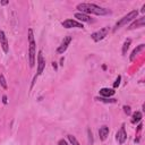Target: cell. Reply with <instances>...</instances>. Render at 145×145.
<instances>
[{
  "instance_id": "cell-1",
  "label": "cell",
  "mask_w": 145,
  "mask_h": 145,
  "mask_svg": "<svg viewBox=\"0 0 145 145\" xmlns=\"http://www.w3.org/2000/svg\"><path fill=\"white\" fill-rule=\"evenodd\" d=\"M78 10H81L83 14H95V15H108L111 11L109 9L102 8V7L97 6L95 4H78L76 7Z\"/></svg>"
},
{
  "instance_id": "cell-2",
  "label": "cell",
  "mask_w": 145,
  "mask_h": 145,
  "mask_svg": "<svg viewBox=\"0 0 145 145\" xmlns=\"http://www.w3.org/2000/svg\"><path fill=\"white\" fill-rule=\"evenodd\" d=\"M28 43H29V50H28V57H29V67L35 66V41H34V34L33 29L28 28Z\"/></svg>"
},
{
  "instance_id": "cell-3",
  "label": "cell",
  "mask_w": 145,
  "mask_h": 145,
  "mask_svg": "<svg viewBox=\"0 0 145 145\" xmlns=\"http://www.w3.org/2000/svg\"><path fill=\"white\" fill-rule=\"evenodd\" d=\"M137 15H138V11L137 10H133V11H130V13H128L126 16H124V17L121 18V19L119 20V22H117V24H116V26H115V31L117 28H119V27H121V26H124V25H126L127 23H129V22H131V20H134L136 17H137Z\"/></svg>"
},
{
  "instance_id": "cell-4",
  "label": "cell",
  "mask_w": 145,
  "mask_h": 145,
  "mask_svg": "<svg viewBox=\"0 0 145 145\" xmlns=\"http://www.w3.org/2000/svg\"><path fill=\"white\" fill-rule=\"evenodd\" d=\"M108 34H109V27H103V28H101L100 31L94 32V33L91 35V38H92L93 41H95V42H99V41L103 40V39L105 38Z\"/></svg>"
},
{
  "instance_id": "cell-5",
  "label": "cell",
  "mask_w": 145,
  "mask_h": 145,
  "mask_svg": "<svg viewBox=\"0 0 145 145\" xmlns=\"http://www.w3.org/2000/svg\"><path fill=\"white\" fill-rule=\"evenodd\" d=\"M61 25H62L63 27H66V28H72V27H77V28H83V24L79 22H77V20H74V19H66L63 20L62 23H61Z\"/></svg>"
},
{
  "instance_id": "cell-6",
  "label": "cell",
  "mask_w": 145,
  "mask_h": 145,
  "mask_svg": "<svg viewBox=\"0 0 145 145\" xmlns=\"http://www.w3.org/2000/svg\"><path fill=\"white\" fill-rule=\"evenodd\" d=\"M116 139L119 144H124L127 139V133L126 129H125V126H121V128L118 130V133L116 134Z\"/></svg>"
},
{
  "instance_id": "cell-7",
  "label": "cell",
  "mask_w": 145,
  "mask_h": 145,
  "mask_svg": "<svg viewBox=\"0 0 145 145\" xmlns=\"http://www.w3.org/2000/svg\"><path fill=\"white\" fill-rule=\"evenodd\" d=\"M44 67H45V60H44V58H43L42 51H39V54H38V74H36V76L42 74Z\"/></svg>"
},
{
  "instance_id": "cell-8",
  "label": "cell",
  "mask_w": 145,
  "mask_h": 145,
  "mask_svg": "<svg viewBox=\"0 0 145 145\" xmlns=\"http://www.w3.org/2000/svg\"><path fill=\"white\" fill-rule=\"evenodd\" d=\"M71 40H72L71 36H66V38L63 39L62 43H61V44L58 47V49H57V52H58V53H63V52H65L66 50H67L68 45L70 44Z\"/></svg>"
},
{
  "instance_id": "cell-9",
  "label": "cell",
  "mask_w": 145,
  "mask_h": 145,
  "mask_svg": "<svg viewBox=\"0 0 145 145\" xmlns=\"http://www.w3.org/2000/svg\"><path fill=\"white\" fill-rule=\"evenodd\" d=\"M0 43H1V48H2V50H4V52L7 53V52L9 51V45H8L7 36L4 31H0Z\"/></svg>"
},
{
  "instance_id": "cell-10",
  "label": "cell",
  "mask_w": 145,
  "mask_h": 145,
  "mask_svg": "<svg viewBox=\"0 0 145 145\" xmlns=\"http://www.w3.org/2000/svg\"><path fill=\"white\" fill-rule=\"evenodd\" d=\"M75 18H77L82 24H83V22H87V23L92 22V18H91L88 15L83 14V13H76V14H75Z\"/></svg>"
},
{
  "instance_id": "cell-11",
  "label": "cell",
  "mask_w": 145,
  "mask_h": 145,
  "mask_svg": "<svg viewBox=\"0 0 145 145\" xmlns=\"http://www.w3.org/2000/svg\"><path fill=\"white\" fill-rule=\"evenodd\" d=\"M109 127L108 126H102L99 129V135H100V139L101 140H105L106 137L109 136Z\"/></svg>"
},
{
  "instance_id": "cell-12",
  "label": "cell",
  "mask_w": 145,
  "mask_h": 145,
  "mask_svg": "<svg viewBox=\"0 0 145 145\" xmlns=\"http://www.w3.org/2000/svg\"><path fill=\"white\" fill-rule=\"evenodd\" d=\"M145 24V17H140L138 18L137 20H135V22L133 23V24L130 25V26L128 27L129 29H134V28H138V27H143Z\"/></svg>"
},
{
  "instance_id": "cell-13",
  "label": "cell",
  "mask_w": 145,
  "mask_h": 145,
  "mask_svg": "<svg viewBox=\"0 0 145 145\" xmlns=\"http://www.w3.org/2000/svg\"><path fill=\"white\" fill-rule=\"evenodd\" d=\"M115 94V90H112V88H101L100 90V95H101L102 97H110L112 96V95Z\"/></svg>"
},
{
  "instance_id": "cell-14",
  "label": "cell",
  "mask_w": 145,
  "mask_h": 145,
  "mask_svg": "<svg viewBox=\"0 0 145 145\" xmlns=\"http://www.w3.org/2000/svg\"><path fill=\"white\" fill-rule=\"evenodd\" d=\"M144 49V44H139L136 49H134L133 50V52H131V54H130V57H129V59H130V61H133L134 59H135V57L137 56L138 53H139V51H142V50Z\"/></svg>"
},
{
  "instance_id": "cell-15",
  "label": "cell",
  "mask_w": 145,
  "mask_h": 145,
  "mask_svg": "<svg viewBox=\"0 0 145 145\" xmlns=\"http://www.w3.org/2000/svg\"><path fill=\"white\" fill-rule=\"evenodd\" d=\"M142 112H139V111H136V112L133 113V119H131V122L133 124H136V122H139L140 120H142Z\"/></svg>"
},
{
  "instance_id": "cell-16",
  "label": "cell",
  "mask_w": 145,
  "mask_h": 145,
  "mask_svg": "<svg viewBox=\"0 0 145 145\" xmlns=\"http://www.w3.org/2000/svg\"><path fill=\"white\" fill-rule=\"evenodd\" d=\"M95 100L104 102V103H116V102H117L116 99H108V97H95Z\"/></svg>"
},
{
  "instance_id": "cell-17",
  "label": "cell",
  "mask_w": 145,
  "mask_h": 145,
  "mask_svg": "<svg viewBox=\"0 0 145 145\" xmlns=\"http://www.w3.org/2000/svg\"><path fill=\"white\" fill-rule=\"evenodd\" d=\"M130 43H131L130 39H127V40L125 41L124 45H122V54H124V56L127 53V50L129 49V45H130Z\"/></svg>"
},
{
  "instance_id": "cell-18",
  "label": "cell",
  "mask_w": 145,
  "mask_h": 145,
  "mask_svg": "<svg viewBox=\"0 0 145 145\" xmlns=\"http://www.w3.org/2000/svg\"><path fill=\"white\" fill-rule=\"evenodd\" d=\"M0 85H1L2 88H5V90H7V87H8L7 82H6V78H5V76L2 74H0Z\"/></svg>"
},
{
  "instance_id": "cell-19",
  "label": "cell",
  "mask_w": 145,
  "mask_h": 145,
  "mask_svg": "<svg viewBox=\"0 0 145 145\" xmlns=\"http://www.w3.org/2000/svg\"><path fill=\"white\" fill-rule=\"evenodd\" d=\"M67 138H68V140H69V142L71 143L72 145H79V142L76 139V137H75V136H72V135H68V136H67Z\"/></svg>"
},
{
  "instance_id": "cell-20",
  "label": "cell",
  "mask_w": 145,
  "mask_h": 145,
  "mask_svg": "<svg viewBox=\"0 0 145 145\" xmlns=\"http://www.w3.org/2000/svg\"><path fill=\"white\" fill-rule=\"evenodd\" d=\"M87 135H88V142H90V144H93V134L90 128L87 129Z\"/></svg>"
},
{
  "instance_id": "cell-21",
  "label": "cell",
  "mask_w": 145,
  "mask_h": 145,
  "mask_svg": "<svg viewBox=\"0 0 145 145\" xmlns=\"http://www.w3.org/2000/svg\"><path fill=\"white\" fill-rule=\"evenodd\" d=\"M120 81H121V76H118L117 79H116V82H115V84H113V87L117 88L118 86L120 85Z\"/></svg>"
},
{
  "instance_id": "cell-22",
  "label": "cell",
  "mask_w": 145,
  "mask_h": 145,
  "mask_svg": "<svg viewBox=\"0 0 145 145\" xmlns=\"http://www.w3.org/2000/svg\"><path fill=\"white\" fill-rule=\"evenodd\" d=\"M124 111H125V113H126V115H130V113H131L130 106H128V105H124Z\"/></svg>"
},
{
  "instance_id": "cell-23",
  "label": "cell",
  "mask_w": 145,
  "mask_h": 145,
  "mask_svg": "<svg viewBox=\"0 0 145 145\" xmlns=\"http://www.w3.org/2000/svg\"><path fill=\"white\" fill-rule=\"evenodd\" d=\"M58 145H68V144H67V142H66L65 139H60L58 142Z\"/></svg>"
},
{
  "instance_id": "cell-24",
  "label": "cell",
  "mask_w": 145,
  "mask_h": 145,
  "mask_svg": "<svg viewBox=\"0 0 145 145\" xmlns=\"http://www.w3.org/2000/svg\"><path fill=\"white\" fill-rule=\"evenodd\" d=\"M2 102H4V104L8 103V101H7V95H4V96H2Z\"/></svg>"
},
{
  "instance_id": "cell-25",
  "label": "cell",
  "mask_w": 145,
  "mask_h": 145,
  "mask_svg": "<svg viewBox=\"0 0 145 145\" xmlns=\"http://www.w3.org/2000/svg\"><path fill=\"white\" fill-rule=\"evenodd\" d=\"M52 67L54 68V70L58 69V65H57V62H54V61H53V62H52Z\"/></svg>"
},
{
  "instance_id": "cell-26",
  "label": "cell",
  "mask_w": 145,
  "mask_h": 145,
  "mask_svg": "<svg viewBox=\"0 0 145 145\" xmlns=\"http://www.w3.org/2000/svg\"><path fill=\"white\" fill-rule=\"evenodd\" d=\"M63 61H65V58L61 57V58H60V66H63Z\"/></svg>"
},
{
  "instance_id": "cell-27",
  "label": "cell",
  "mask_w": 145,
  "mask_h": 145,
  "mask_svg": "<svg viewBox=\"0 0 145 145\" xmlns=\"http://www.w3.org/2000/svg\"><path fill=\"white\" fill-rule=\"evenodd\" d=\"M8 2L9 1H7V0H4V1H1V5H4V6H5V5H7Z\"/></svg>"
},
{
  "instance_id": "cell-28",
  "label": "cell",
  "mask_w": 145,
  "mask_h": 145,
  "mask_svg": "<svg viewBox=\"0 0 145 145\" xmlns=\"http://www.w3.org/2000/svg\"><path fill=\"white\" fill-rule=\"evenodd\" d=\"M140 11H142V13H145V4L143 5V7H142V10H140Z\"/></svg>"
}]
</instances>
